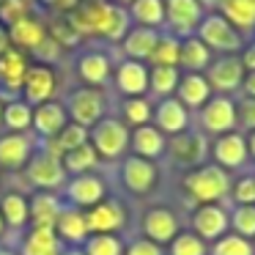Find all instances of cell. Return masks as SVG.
<instances>
[{
	"label": "cell",
	"mask_w": 255,
	"mask_h": 255,
	"mask_svg": "<svg viewBox=\"0 0 255 255\" xmlns=\"http://www.w3.org/2000/svg\"><path fill=\"white\" fill-rule=\"evenodd\" d=\"M184 187H187V195L195 203L206 206L231 192V178H228V173L220 165H203V167H195L184 178Z\"/></svg>",
	"instance_id": "1"
},
{
	"label": "cell",
	"mask_w": 255,
	"mask_h": 255,
	"mask_svg": "<svg viewBox=\"0 0 255 255\" xmlns=\"http://www.w3.org/2000/svg\"><path fill=\"white\" fill-rule=\"evenodd\" d=\"M195 36H198L209 50H217V52H222V55H233V52H239L244 47L242 33H239L222 14H206V17L200 19Z\"/></svg>",
	"instance_id": "2"
},
{
	"label": "cell",
	"mask_w": 255,
	"mask_h": 255,
	"mask_svg": "<svg viewBox=\"0 0 255 255\" xmlns=\"http://www.w3.org/2000/svg\"><path fill=\"white\" fill-rule=\"evenodd\" d=\"M129 137H132V134H129V129L124 121H118V118H102L94 127V132H91V145L96 148L99 156L116 159V156H121L124 151H127Z\"/></svg>",
	"instance_id": "3"
},
{
	"label": "cell",
	"mask_w": 255,
	"mask_h": 255,
	"mask_svg": "<svg viewBox=\"0 0 255 255\" xmlns=\"http://www.w3.org/2000/svg\"><path fill=\"white\" fill-rule=\"evenodd\" d=\"M69 116H72L74 124L80 127H96L105 116V96H102L99 88H77L72 96H69Z\"/></svg>",
	"instance_id": "4"
},
{
	"label": "cell",
	"mask_w": 255,
	"mask_h": 255,
	"mask_svg": "<svg viewBox=\"0 0 255 255\" xmlns=\"http://www.w3.org/2000/svg\"><path fill=\"white\" fill-rule=\"evenodd\" d=\"M203 17V6L198 0H165V25L173 30V36H192Z\"/></svg>",
	"instance_id": "5"
},
{
	"label": "cell",
	"mask_w": 255,
	"mask_h": 255,
	"mask_svg": "<svg viewBox=\"0 0 255 255\" xmlns=\"http://www.w3.org/2000/svg\"><path fill=\"white\" fill-rule=\"evenodd\" d=\"M55 91H58V77L52 72V66H47V63L28 66V74H25V83H22V94H25V102L30 107L52 102Z\"/></svg>",
	"instance_id": "6"
},
{
	"label": "cell",
	"mask_w": 255,
	"mask_h": 255,
	"mask_svg": "<svg viewBox=\"0 0 255 255\" xmlns=\"http://www.w3.org/2000/svg\"><path fill=\"white\" fill-rule=\"evenodd\" d=\"M206 80H209L211 91H217L220 96L239 91L242 88V80H244L242 58L239 55H225V58H220V61H211L209 72H206Z\"/></svg>",
	"instance_id": "7"
},
{
	"label": "cell",
	"mask_w": 255,
	"mask_h": 255,
	"mask_svg": "<svg viewBox=\"0 0 255 255\" xmlns=\"http://www.w3.org/2000/svg\"><path fill=\"white\" fill-rule=\"evenodd\" d=\"M200 121L209 132L228 134L236 127V102L231 96H211L200 110Z\"/></svg>",
	"instance_id": "8"
},
{
	"label": "cell",
	"mask_w": 255,
	"mask_h": 255,
	"mask_svg": "<svg viewBox=\"0 0 255 255\" xmlns=\"http://www.w3.org/2000/svg\"><path fill=\"white\" fill-rule=\"evenodd\" d=\"M83 214H85V228H88V233H94V236L96 233L118 231V228H124V220H127L124 209L116 200H99L96 206L85 209Z\"/></svg>",
	"instance_id": "9"
},
{
	"label": "cell",
	"mask_w": 255,
	"mask_h": 255,
	"mask_svg": "<svg viewBox=\"0 0 255 255\" xmlns=\"http://www.w3.org/2000/svg\"><path fill=\"white\" fill-rule=\"evenodd\" d=\"M28 178H30V184H36V187H41V189H55L63 184L66 170H63V162L58 159V156L41 154V156H36V159H30Z\"/></svg>",
	"instance_id": "10"
},
{
	"label": "cell",
	"mask_w": 255,
	"mask_h": 255,
	"mask_svg": "<svg viewBox=\"0 0 255 255\" xmlns=\"http://www.w3.org/2000/svg\"><path fill=\"white\" fill-rule=\"evenodd\" d=\"M228 225H231V220H228L225 209H220V206H214V203L200 206V209L192 214L195 236H200V239H220V236H225Z\"/></svg>",
	"instance_id": "11"
},
{
	"label": "cell",
	"mask_w": 255,
	"mask_h": 255,
	"mask_svg": "<svg viewBox=\"0 0 255 255\" xmlns=\"http://www.w3.org/2000/svg\"><path fill=\"white\" fill-rule=\"evenodd\" d=\"M116 85L127 96H143L148 91V66L140 61H121L116 69Z\"/></svg>",
	"instance_id": "12"
},
{
	"label": "cell",
	"mask_w": 255,
	"mask_h": 255,
	"mask_svg": "<svg viewBox=\"0 0 255 255\" xmlns=\"http://www.w3.org/2000/svg\"><path fill=\"white\" fill-rule=\"evenodd\" d=\"M154 118H156V129H159L162 134H181V132H187V127H189L187 107L178 99H173V96H167V99L159 102Z\"/></svg>",
	"instance_id": "13"
},
{
	"label": "cell",
	"mask_w": 255,
	"mask_h": 255,
	"mask_svg": "<svg viewBox=\"0 0 255 255\" xmlns=\"http://www.w3.org/2000/svg\"><path fill=\"white\" fill-rule=\"evenodd\" d=\"M156 178H159V173H156V165L151 159L132 156V159H127V165H124V181H127V187L132 189L134 195L151 192Z\"/></svg>",
	"instance_id": "14"
},
{
	"label": "cell",
	"mask_w": 255,
	"mask_h": 255,
	"mask_svg": "<svg viewBox=\"0 0 255 255\" xmlns=\"http://www.w3.org/2000/svg\"><path fill=\"white\" fill-rule=\"evenodd\" d=\"M8 39H11V47H17V50L33 52L47 39V25L36 17H25L19 22L8 25Z\"/></svg>",
	"instance_id": "15"
},
{
	"label": "cell",
	"mask_w": 255,
	"mask_h": 255,
	"mask_svg": "<svg viewBox=\"0 0 255 255\" xmlns=\"http://www.w3.org/2000/svg\"><path fill=\"white\" fill-rule=\"evenodd\" d=\"M69 124V116H66V107L61 102H44V105L33 107V129L41 134V137H55L63 127Z\"/></svg>",
	"instance_id": "16"
},
{
	"label": "cell",
	"mask_w": 255,
	"mask_h": 255,
	"mask_svg": "<svg viewBox=\"0 0 255 255\" xmlns=\"http://www.w3.org/2000/svg\"><path fill=\"white\" fill-rule=\"evenodd\" d=\"M110 72H113V66H110V58H107L105 52L91 50V52H83L80 61H77V74H80L83 83H88V88L105 85L107 80H110Z\"/></svg>",
	"instance_id": "17"
},
{
	"label": "cell",
	"mask_w": 255,
	"mask_h": 255,
	"mask_svg": "<svg viewBox=\"0 0 255 255\" xmlns=\"http://www.w3.org/2000/svg\"><path fill=\"white\" fill-rule=\"evenodd\" d=\"M156 41H159V30H154V28H129V33L121 39V47H124V52H127V58L129 61H148L151 58V52H154V47H156Z\"/></svg>",
	"instance_id": "18"
},
{
	"label": "cell",
	"mask_w": 255,
	"mask_h": 255,
	"mask_svg": "<svg viewBox=\"0 0 255 255\" xmlns=\"http://www.w3.org/2000/svg\"><path fill=\"white\" fill-rule=\"evenodd\" d=\"M211 151H214V159H217V165H220L222 170H225V167H239V165H244V162H247V156H250L244 137H242V134H236V132L220 134Z\"/></svg>",
	"instance_id": "19"
},
{
	"label": "cell",
	"mask_w": 255,
	"mask_h": 255,
	"mask_svg": "<svg viewBox=\"0 0 255 255\" xmlns=\"http://www.w3.org/2000/svg\"><path fill=\"white\" fill-rule=\"evenodd\" d=\"M143 231L148 236V242L162 244V242H173L178 233V220L173 211L167 209H151L143 220Z\"/></svg>",
	"instance_id": "20"
},
{
	"label": "cell",
	"mask_w": 255,
	"mask_h": 255,
	"mask_svg": "<svg viewBox=\"0 0 255 255\" xmlns=\"http://www.w3.org/2000/svg\"><path fill=\"white\" fill-rule=\"evenodd\" d=\"M28 55L17 47L6 50L0 55V83L6 85L8 91H22L25 83V74H28Z\"/></svg>",
	"instance_id": "21"
},
{
	"label": "cell",
	"mask_w": 255,
	"mask_h": 255,
	"mask_svg": "<svg viewBox=\"0 0 255 255\" xmlns=\"http://www.w3.org/2000/svg\"><path fill=\"white\" fill-rule=\"evenodd\" d=\"M30 148H33V143L22 132H11L6 137H0V167H6V170L22 167L30 159Z\"/></svg>",
	"instance_id": "22"
},
{
	"label": "cell",
	"mask_w": 255,
	"mask_h": 255,
	"mask_svg": "<svg viewBox=\"0 0 255 255\" xmlns=\"http://www.w3.org/2000/svg\"><path fill=\"white\" fill-rule=\"evenodd\" d=\"M167 151L176 162L181 165H200L206 156V140L200 134H189V132H181L167 143Z\"/></svg>",
	"instance_id": "23"
},
{
	"label": "cell",
	"mask_w": 255,
	"mask_h": 255,
	"mask_svg": "<svg viewBox=\"0 0 255 255\" xmlns=\"http://www.w3.org/2000/svg\"><path fill=\"white\" fill-rule=\"evenodd\" d=\"M69 198H72L74 209H91L99 200H105V184H102V178L83 173L69 184Z\"/></svg>",
	"instance_id": "24"
},
{
	"label": "cell",
	"mask_w": 255,
	"mask_h": 255,
	"mask_svg": "<svg viewBox=\"0 0 255 255\" xmlns=\"http://www.w3.org/2000/svg\"><path fill=\"white\" fill-rule=\"evenodd\" d=\"M88 137H91L88 129L80 127V124H74V121H69L66 127H63L61 132L55 134V137L47 140V151H44V154L63 159V156H66L69 151H74V148H80V145L88 143Z\"/></svg>",
	"instance_id": "25"
},
{
	"label": "cell",
	"mask_w": 255,
	"mask_h": 255,
	"mask_svg": "<svg viewBox=\"0 0 255 255\" xmlns=\"http://www.w3.org/2000/svg\"><path fill=\"white\" fill-rule=\"evenodd\" d=\"M178 102L184 107H203L206 102L211 99V85L206 80V74L198 72H187L181 80H178Z\"/></svg>",
	"instance_id": "26"
},
{
	"label": "cell",
	"mask_w": 255,
	"mask_h": 255,
	"mask_svg": "<svg viewBox=\"0 0 255 255\" xmlns=\"http://www.w3.org/2000/svg\"><path fill=\"white\" fill-rule=\"evenodd\" d=\"M58 217H61V203H58L55 195L39 192L33 200H30V222H33V228H41V231H55Z\"/></svg>",
	"instance_id": "27"
},
{
	"label": "cell",
	"mask_w": 255,
	"mask_h": 255,
	"mask_svg": "<svg viewBox=\"0 0 255 255\" xmlns=\"http://www.w3.org/2000/svg\"><path fill=\"white\" fill-rule=\"evenodd\" d=\"M129 143L134 145V154L143 156V159H156V156L167 148L165 134H162L156 127H151V124L134 129V134L129 137Z\"/></svg>",
	"instance_id": "28"
},
{
	"label": "cell",
	"mask_w": 255,
	"mask_h": 255,
	"mask_svg": "<svg viewBox=\"0 0 255 255\" xmlns=\"http://www.w3.org/2000/svg\"><path fill=\"white\" fill-rule=\"evenodd\" d=\"M211 63V50L198 39V36H187L181 39V50H178V66H184L187 72H203Z\"/></svg>",
	"instance_id": "29"
},
{
	"label": "cell",
	"mask_w": 255,
	"mask_h": 255,
	"mask_svg": "<svg viewBox=\"0 0 255 255\" xmlns=\"http://www.w3.org/2000/svg\"><path fill=\"white\" fill-rule=\"evenodd\" d=\"M220 14L239 33L255 30V0H225L220 6Z\"/></svg>",
	"instance_id": "30"
},
{
	"label": "cell",
	"mask_w": 255,
	"mask_h": 255,
	"mask_svg": "<svg viewBox=\"0 0 255 255\" xmlns=\"http://www.w3.org/2000/svg\"><path fill=\"white\" fill-rule=\"evenodd\" d=\"M129 17L140 28L159 30L165 25V0H134L129 6Z\"/></svg>",
	"instance_id": "31"
},
{
	"label": "cell",
	"mask_w": 255,
	"mask_h": 255,
	"mask_svg": "<svg viewBox=\"0 0 255 255\" xmlns=\"http://www.w3.org/2000/svg\"><path fill=\"white\" fill-rule=\"evenodd\" d=\"M58 239L63 242H85L88 239V228H85V214L80 209H61V217H58V225H55Z\"/></svg>",
	"instance_id": "32"
},
{
	"label": "cell",
	"mask_w": 255,
	"mask_h": 255,
	"mask_svg": "<svg viewBox=\"0 0 255 255\" xmlns=\"http://www.w3.org/2000/svg\"><path fill=\"white\" fill-rule=\"evenodd\" d=\"M22 255H61V239L55 231L33 228L22 242Z\"/></svg>",
	"instance_id": "33"
},
{
	"label": "cell",
	"mask_w": 255,
	"mask_h": 255,
	"mask_svg": "<svg viewBox=\"0 0 255 255\" xmlns=\"http://www.w3.org/2000/svg\"><path fill=\"white\" fill-rule=\"evenodd\" d=\"M3 124L11 132H28L33 127V107L25 99H11L3 107Z\"/></svg>",
	"instance_id": "34"
},
{
	"label": "cell",
	"mask_w": 255,
	"mask_h": 255,
	"mask_svg": "<svg viewBox=\"0 0 255 255\" xmlns=\"http://www.w3.org/2000/svg\"><path fill=\"white\" fill-rule=\"evenodd\" d=\"M0 217H3V222H6L8 228H22L25 222L30 220V203L22 195L11 192V195L3 198V203H0Z\"/></svg>",
	"instance_id": "35"
},
{
	"label": "cell",
	"mask_w": 255,
	"mask_h": 255,
	"mask_svg": "<svg viewBox=\"0 0 255 255\" xmlns=\"http://www.w3.org/2000/svg\"><path fill=\"white\" fill-rule=\"evenodd\" d=\"M178 66H154L148 69V91H154L156 96H170L173 91L178 88Z\"/></svg>",
	"instance_id": "36"
},
{
	"label": "cell",
	"mask_w": 255,
	"mask_h": 255,
	"mask_svg": "<svg viewBox=\"0 0 255 255\" xmlns=\"http://www.w3.org/2000/svg\"><path fill=\"white\" fill-rule=\"evenodd\" d=\"M61 162H63V170L66 173H77V176H83V173H88V170L96 167L99 154H96V148L91 143H85V145H80V148L69 151Z\"/></svg>",
	"instance_id": "37"
},
{
	"label": "cell",
	"mask_w": 255,
	"mask_h": 255,
	"mask_svg": "<svg viewBox=\"0 0 255 255\" xmlns=\"http://www.w3.org/2000/svg\"><path fill=\"white\" fill-rule=\"evenodd\" d=\"M178 50H181V39H176L173 33H159V41L148 61L154 66H178Z\"/></svg>",
	"instance_id": "38"
},
{
	"label": "cell",
	"mask_w": 255,
	"mask_h": 255,
	"mask_svg": "<svg viewBox=\"0 0 255 255\" xmlns=\"http://www.w3.org/2000/svg\"><path fill=\"white\" fill-rule=\"evenodd\" d=\"M124 118H127L129 127H145V124L154 118V107H151V102L145 99V96H129L127 102H124Z\"/></svg>",
	"instance_id": "39"
},
{
	"label": "cell",
	"mask_w": 255,
	"mask_h": 255,
	"mask_svg": "<svg viewBox=\"0 0 255 255\" xmlns=\"http://www.w3.org/2000/svg\"><path fill=\"white\" fill-rule=\"evenodd\" d=\"M33 8L36 0H0V22L8 28L25 17H33Z\"/></svg>",
	"instance_id": "40"
},
{
	"label": "cell",
	"mask_w": 255,
	"mask_h": 255,
	"mask_svg": "<svg viewBox=\"0 0 255 255\" xmlns=\"http://www.w3.org/2000/svg\"><path fill=\"white\" fill-rule=\"evenodd\" d=\"M129 28H132V17H129V11L113 3L110 19H107V30H105V39L107 41H121L124 36L129 33Z\"/></svg>",
	"instance_id": "41"
},
{
	"label": "cell",
	"mask_w": 255,
	"mask_h": 255,
	"mask_svg": "<svg viewBox=\"0 0 255 255\" xmlns=\"http://www.w3.org/2000/svg\"><path fill=\"white\" fill-rule=\"evenodd\" d=\"M211 255H253V244H250V239H244V236L228 233V236H220L214 242Z\"/></svg>",
	"instance_id": "42"
},
{
	"label": "cell",
	"mask_w": 255,
	"mask_h": 255,
	"mask_svg": "<svg viewBox=\"0 0 255 255\" xmlns=\"http://www.w3.org/2000/svg\"><path fill=\"white\" fill-rule=\"evenodd\" d=\"M85 255H124V244L113 233H96L85 242Z\"/></svg>",
	"instance_id": "43"
},
{
	"label": "cell",
	"mask_w": 255,
	"mask_h": 255,
	"mask_svg": "<svg viewBox=\"0 0 255 255\" xmlns=\"http://www.w3.org/2000/svg\"><path fill=\"white\" fill-rule=\"evenodd\" d=\"M231 228L236 231V236L253 239L255 236V206H239L231 217Z\"/></svg>",
	"instance_id": "44"
},
{
	"label": "cell",
	"mask_w": 255,
	"mask_h": 255,
	"mask_svg": "<svg viewBox=\"0 0 255 255\" xmlns=\"http://www.w3.org/2000/svg\"><path fill=\"white\" fill-rule=\"evenodd\" d=\"M170 255H206V244H203V239L195 236V233H178V236L173 239Z\"/></svg>",
	"instance_id": "45"
},
{
	"label": "cell",
	"mask_w": 255,
	"mask_h": 255,
	"mask_svg": "<svg viewBox=\"0 0 255 255\" xmlns=\"http://www.w3.org/2000/svg\"><path fill=\"white\" fill-rule=\"evenodd\" d=\"M231 195H233V200H236L239 206H255V176L239 178Z\"/></svg>",
	"instance_id": "46"
},
{
	"label": "cell",
	"mask_w": 255,
	"mask_h": 255,
	"mask_svg": "<svg viewBox=\"0 0 255 255\" xmlns=\"http://www.w3.org/2000/svg\"><path fill=\"white\" fill-rule=\"evenodd\" d=\"M236 121H242L244 129L255 132V99L244 96V99L239 102V105H236Z\"/></svg>",
	"instance_id": "47"
},
{
	"label": "cell",
	"mask_w": 255,
	"mask_h": 255,
	"mask_svg": "<svg viewBox=\"0 0 255 255\" xmlns=\"http://www.w3.org/2000/svg\"><path fill=\"white\" fill-rule=\"evenodd\" d=\"M61 50H63V47L58 44V41H52L50 36H47V39L41 41V44L36 47V50H33V55H39L41 61H55V58L61 55Z\"/></svg>",
	"instance_id": "48"
},
{
	"label": "cell",
	"mask_w": 255,
	"mask_h": 255,
	"mask_svg": "<svg viewBox=\"0 0 255 255\" xmlns=\"http://www.w3.org/2000/svg\"><path fill=\"white\" fill-rule=\"evenodd\" d=\"M127 255H162V247L154 242H148V239H140V242H134L132 247L127 250Z\"/></svg>",
	"instance_id": "49"
},
{
	"label": "cell",
	"mask_w": 255,
	"mask_h": 255,
	"mask_svg": "<svg viewBox=\"0 0 255 255\" xmlns=\"http://www.w3.org/2000/svg\"><path fill=\"white\" fill-rule=\"evenodd\" d=\"M80 3H83V0H44V6H50L52 11L61 14V17H63V14H72Z\"/></svg>",
	"instance_id": "50"
},
{
	"label": "cell",
	"mask_w": 255,
	"mask_h": 255,
	"mask_svg": "<svg viewBox=\"0 0 255 255\" xmlns=\"http://www.w3.org/2000/svg\"><path fill=\"white\" fill-rule=\"evenodd\" d=\"M242 66H244V72H255V41L244 50V55H242Z\"/></svg>",
	"instance_id": "51"
},
{
	"label": "cell",
	"mask_w": 255,
	"mask_h": 255,
	"mask_svg": "<svg viewBox=\"0 0 255 255\" xmlns=\"http://www.w3.org/2000/svg\"><path fill=\"white\" fill-rule=\"evenodd\" d=\"M242 88H244V96H250V99H255V72H247L242 80Z\"/></svg>",
	"instance_id": "52"
},
{
	"label": "cell",
	"mask_w": 255,
	"mask_h": 255,
	"mask_svg": "<svg viewBox=\"0 0 255 255\" xmlns=\"http://www.w3.org/2000/svg\"><path fill=\"white\" fill-rule=\"evenodd\" d=\"M6 50H11V39H8V28L0 22V55H3Z\"/></svg>",
	"instance_id": "53"
},
{
	"label": "cell",
	"mask_w": 255,
	"mask_h": 255,
	"mask_svg": "<svg viewBox=\"0 0 255 255\" xmlns=\"http://www.w3.org/2000/svg\"><path fill=\"white\" fill-rule=\"evenodd\" d=\"M200 6H211V8H220L222 3H225V0H198Z\"/></svg>",
	"instance_id": "54"
},
{
	"label": "cell",
	"mask_w": 255,
	"mask_h": 255,
	"mask_svg": "<svg viewBox=\"0 0 255 255\" xmlns=\"http://www.w3.org/2000/svg\"><path fill=\"white\" fill-rule=\"evenodd\" d=\"M247 154H253V156H255V132L247 137Z\"/></svg>",
	"instance_id": "55"
},
{
	"label": "cell",
	"mask_w": 255,
	"mask_h": 255,
	"mask_svg": "<svg viewBox=\"0 0 255 255\" xmlns=\"http://www.w3.org/2000/svg\"><path fill=\"white\" fill-rule=\"evenodd\" d=\"M113 3H116V6H121V8H124V6L129 8V6H132V3H134V0H113Z\"/></svg>",
	"instance_id": "56"
},
{
	"label": "cell",
	"mask_w": 255,
	"mask_h": 255,
	"mask_svg": "<svg viewBox=\"0 0 255 255\" xmlns=\"http://www.w3.org/2000/svg\"><path fill=\"white\" fill-rule=\"evenodd\" d=\"M63 255H85V253H80V250H69V253H63Z\"/></svg>",
	"instance_id": "57"
},
{
	"label": "cell",
	"mask_w": 255,
	"mask_h": 255,
	"mask_svg": "<svg viewBox=\"0 0 255 255\" xmlns=\"http://www.w3.org/2000/svg\"><path fill=\"white\" fill-rule=\"evenodd\" d=\"M0 255H14L11 250H0Z\"/></svg>",
	"instance_id": "58"
},
{
	"label": "cell",
	"mask_w": 255,
	"mask_h": 255,
	"mask_svg": "<svg viewBox=\"0 0 255 255\" xmlns=\"http://www.w3.org/2000/svg\"><path fill=\"white\" fill-rule=\"evenodd\" d=\"M0 124H3V102H0Z\"/></svg>",
	"instance_id": "59"
},
{
	"label": "cell",
	"mask_w": 255,
	"mask_h": 255,
	"mask_svg": "<svg viewBox=\"0 0 255 255\" xmlns=\"http://www.w3.org/2000/svg\"><path fill=\"white\" fill-rule=\"evenodd\" d=\"M0 233H3V217H0Z\"/></svg>",
	"instance_id": "60"
}]
</instances>
